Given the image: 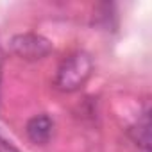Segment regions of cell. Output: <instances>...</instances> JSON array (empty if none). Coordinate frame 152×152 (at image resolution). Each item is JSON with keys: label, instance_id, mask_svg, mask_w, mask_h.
<instances>
[{"label": "cell", "instance_id": "277c9868", "mask_svg": "<svg viewBox=\"0 0 152 152\" xmlns=\"http://www.w3.org/2000/svg\"><path fill=\"white\" fill-rule=\"evenodd\" d=\"M150 111L145 109L143 115L138 118V122L129 129V136L131 140L136 143V147L141 152H150V145H152V136H150Z\"/></svg>", "mask_w": 152, "mask_h": 152}, {"label": "cell", "instance_id": "8992f818", "mask_svg": "<svg viewBox=\"0 0 152 152\" xmlns=\"http://www.w3.org/2000/svg\"><path fill=\"white\" fill-rule=\"evenodd\" d=\"M0 84H2V72H0Z\"/></svg>", "mask_w": 152, "mask_h": 152}, {"label": "cell", "instance_id": "3957f363", "mask_svg": "<svg viewBox=\"0 0 152 152\" xmlns=\"http://www.w3.org/2000/svg\"><path fill=\"white\" fill-rule=\"evenodd\" d=\"M25 132L29 136V140L36 145H45L48 143V140L52 138L54 132V122L48 115H36L32 116L27 125H25Z\"/></svg>", "mask_w": 152, "mask_h": 152}, {"label": "cell", "instance_id": "5b68a950", "mask_svg": "<svg viewBox=\"0 0 152 152\" xmlns=\"http://www.w3.org/2000/svg\"><path fill=\"white\" fill-rule=\"evenodd\" d=\"M0 152H18V148L0 134Z\"/></svg>", "mask_w": 152, "mask_h": 152}, {"label": "cell", "instance_id": "7a4b0ae2", "mask_svg": "<svg viewBox=\"0 0 152 152\" xmlns=\"http://www.w3.org/2000/svg\"><path fill=\"white\" fill-rule=\"evenodd\" d=\"M9 47L18 57H22L25 61H39L52 52V43L45 36L36 34V32L15 34L11 38Z\"/></svg>", "mask_w": 152, "mask_h": 152}, {"label": "cell", "instance_id": "6da1fadb", "mask_svg": "<svg viewBox=\"0 0 152 152\" xmlns=\"http://www.w3.org/2000/svg\"><path fill=\"white\" fill-rule=\"evenodd\" d=\"M91 72H93L91 57L86 52H73L66 59H63V63L57 68L56 81H54L56 88L64 93L77 91L86 84Z\"/></svg>", "mask_w": 152, "mask_h": 152}]
</instances>
